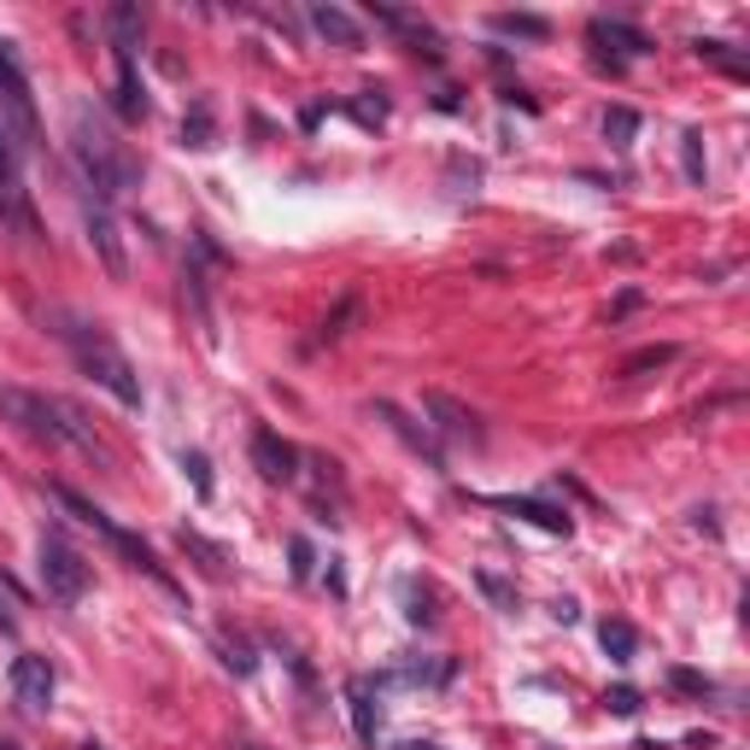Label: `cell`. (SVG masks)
Instances as JSON below:
<instances>
[{
	"mask_svg": "<svg viewBox=\"0 0 750 750\" xmlns=\"http://www.w3.org/2000/svg\"><path fill=\"white\" fill-rule=\"evenodd\" d=\"M71 159L82 171V188H94V200H118L141 182V164L130 159V148H123L89 107L71 112Z\"/></svg>",
	"mask_w": 750,
	"mask_h": 750,
	"instance_id": "6da1fadb",
	"label": "cell"
},
{
	"mask_svg": "<svg viewBox=\"0 0 750 750\" xmlns=\"http://www.w3.org/2000/svg\"><path fill=\"white\" fill-rule=\"evenodd\" d=\"M59 335L71 341L77 364H82V375H89L94 387H107L123 411H141V375H135V364L123 358V346L107 335V328L100 323H71V328H59Z\"/></svg>",
	"mask_w": 750,
	"mask_h": 750,
	"instance_id": "7a4b0ae2",
	"label": "cell"
},
{
	"mask_svg": "<svg viewBox=\"0 0 750 750\" xmlns=\"http://www.w3.org/2000/svg\"><path fill=\"white\" fill-rule=\"evenodd\" d=\"M0 130H7V141L18 148V159L41 153V112H36L30 77L18 71L12 41H0Z\"/></svg>",
	"mask_w": 750,
	"mask_h": 750,
	"instance_id": "3957f363",
	"label": "cell"
},
{
	"mask_svg": "<svg viewBox=\"0 0 750 750\" xmlns=\"http://www.w3.org/2000/svg\"><path fill=\"white\" fill-rule=\"evenodd\" d=\"M53 498H59V505H65L71 516H77V523H89L94 534H107V539H112V546H118L123 557H130V562H135V569H141V575H153V580H159V587H164V592H176V580H171V575H164V569H159V557H153L148 546H141V539H135V534H123V528H118V523H112V516H107V510H100V505H89V498H82V493H71V487H53Z\"/></svg>",
	"mask_w": 750,
	"mask_h": 750,
	"instance_id": "277c9868",
	"label": "cell"
},
{
	"mask_svg": "<svg viewBox=\"0 0 750 750\" xmlns=\"http://www.w3.org/2000/svg\"><path fill=\"white\" fill-rule=\"evenodd\" d=\"M41 587H48L53 604H77L89 592V562L65 534H41Z\"/></svg>",
	"mask_w": 750,
	"mask_h": 750,
	"instance_id": "5b68a950",
	"label": "cell"
},
{
	"mask_svg": "<svg viewBox=\"0 0 750 750\" xmlns=\"http://www.w3.org/2000/svg\"><path fill=\"white\" fill-rule=\"evenodd\" d=\"M0 217L36 241V212L24 200V159H18V148L7 141V130H0Z\"/></svg>",
	"mask_w": 750,
	"mask_h": 750,
	"instance_id": "8992f818",
	"label": "cell"
},
{
	"mask_svg": "<svg viewBox=\"0 0 750 750\" xmlns=\"http://www.w3.org/2000/svg\"><path fill=\"white\" fill-rule=\"evenodd\" d=\"M253 469L264 475V482H276V487L300 482V446L282 440L276 428H259V434H253Z\"/></svg>",
	"mask_w": 750,
	"mask_h": 750,
	"instance_id": "52a82bcc",
	"label": "cell"
},
{
	"mask_svg": "<svg viewBox=\"0 0 750 750\" xmlns=\"http://www.w3.org/2000/svg\"><path fill=\"white\" fill-rule=\"evenodd\" d=\"M53 662L48 657H18L12 662V692H18V703H24L30 716H48L53 710Z\"/></svg>",
	"mask_w": 750,
	"mask_h": 750,
	"instance_id": "ba28073f",
	"label": "cell"
},
{
	"mask_svg": "<svg viewBox=\"0 0 750 750\" xmlns=\"http://www.w3.org/2000/svg\"><path fill=\"white\" fill-rule=\"evenodd\" d=\"M423 411L434 416V428H440L446 440H457V446H475V440H482V416H475L469 405H457L452 393H423Z\"/></svg>",
	"mask_w": 750,
	"mask_h": 750,
	"instance_id": "9c48e42d",
	"label": "cell"
},
{
	"mask_svg": "<svg viewBox=\"0 0 750 750\" xmlns=\"http://www.w3.org/2000/svg\"><path fill=\"white\" fill-rule=\"evenodd\" d=\"M89 241H94V253H100V264H107L112 282L130 276V259H123V241H118V223H112L107 200H89Z\"/></svg>",
	"mask_w": 750,
	"mask_h": 750,
	"instance_id": "30bf717a",
	"label": "cell"
},
{
	"mask_svg": "<svg viewBox=\"0 0 750 750\" xmlns=\"http://www.w3.org/2000/svg\"><path fill=\"white\" fill-rule=\"evenodd\" d=\"M311 30H317L323 41H335V48H346V53L364 48V24L352 12H341L335 0H317V7H311Z\"/></svg>",
	"mask_w": 750,
	"mask_h": 750,
	"instance_id": "8fae6325",
	"label": "cell"
},
{
	"mask_svg": "<svg viewBox=\"0 0 750 750\" xmlns=\"http://www.w3.org/2000/svg\"><path fill=\"white\" fill-rule=\"evenodd\" d=\"M107 41H112L118 65H130V59H135V48H141V7H135V0H118V7L107 12Z\"/></svg>",
	"mask_w": 750,
	"mask_h": 750,
	"instance_id": "7c38bea8",
	"label": "cell"
},
{
	"mask_svg": "<svg viewBox=\"0 0 750 750\" xmlns=\"http://www.w3.org/2000/svg\"><path fill=\"white\" fill-rule=\"evenodd\" d=\"M346 698H352V733H358L364 744H375V733H382V710H375V680H369V675H352V680H346Z\"/></svg>",
	"mask_w": 750,
	"mask_h": 750,
	"instance_id": "4fadbf2b",
	"label": "cell"
},
{
	"mask_svg": "<svg viewBox=\"0 0 750 750\" xmlns=\"http://www.w3.org/2000/svg\"><path fill=\"white\" fill-rule=\"evenodd\" d=\"M375 416H382V423H387L393 434H405V446H416V452H423V457H428V464H434V469H440V464H446V457H440V446H434V434H428V428H416V423H411V416H405L399 405L375 399Z\"/></svg>",
	"mask_w": 750,
	"mask_h": 750,
	"instance_id": "5bb4252c",
	"label": "cell"
},
{
	"mask_svg": "<svg viewBox=\"0 0 750 750\" xmlns=\"http://www.w3.org/2000/svg\"><path fill=\"white\" fill-rule=\"evenodd\" d=\"M498 510H510V516H523V523L534 528H546V534H569V510H551V505H539V498H498Z\"/></svg>",
	"mask_w": 750,
	"mask_h": 750,
	"instance_id": "9a60e30c",
	"label": "cell"
},
{
	"mask_svg": "<svg viewBox=\"0 0 750 750\" xmlns=\"http://www.w3.org/2000/svg\"><path fill=\"white\" fill-rule=\"evenodd\" d=\"M592 41L598 48H621V53H651V41H645L634 24H621V18H592Z\"/></svg>",
	"mask_w": 750,
	"mask_h": 750,
	"instance_id": "2e32d148",
	"label": "cell"
},
{
	"mask_svg": "<svg viewBox=\"0 0 750 750\" xmlns=\"http://www.w3.org/2000/svg\"><path fill=\"white\" fill-rule=\"evenodd\" d=\"M680 358V346H669V341H657V346H639L634 358H621V382H639V375H657V369H669Z\"/></svg>",
	"mask_w": 750,
	"mask_h": 750,
	"instance_id": "e0dca14e",
	"label": "cell"
},
{
	"mask_svg": "<svg viewBox=\"0 0 750 750\" xmlns=\"http://www.w3.org/2000/svg\"><path fill=\"white\" fill-rule=\"evenodd\" d=\"M212 141H217V107L212 94H200L194 112L182 118V148H212Z\"/></svg>",
	"mask_w": 750,
	"mask_h": 750,
	"instance_id": "ac0fdd59",
	"label": "cell"
},
{
	"mask_svg": "<svg viewBox=\"0 0 750 750\" xmlns=\"http://www.w3.org/2000/svg\"><path fill=\"white\" fill-rule=\"evenodd\" d=\"M598 645H604V657H610V662H634V651H639V634H634V621L610 616V621L598 628Z\"/></svg>",
	"mask_w": 750,
	"mask_h": 750,
	"instance_id": "d6986e66",
	"label": "cell"
},
{
	"mask_svg": "<svg viewBox=\"0 0 750 750\" xmlns=\"http://www.w3.org/2000/svg\"><path fill=\"white\" fill-rule=\"evenodd\" d=\"M118 112L123 118H148V94H141V82H135V59H130V65H118Z\"/></svg>",
	"mask_w": 750,
	"mask_h": 750,
	"instance_id": "ffe728a7",
	"label": "cell"
},
{
	"mask_svg": "<svg viewBox=\"0 0 750 750\" xmlns=\"http://www.w3.org/2000/svg\"><path fill=\"white\" fill-rule=\"evenodd\" d=\"M493 30L498 36H523V41H546L551 36V24H546V18H534V12H498Z\"/></svg>",
	"mask_w": 750,
	"mask_h": 750,
	"instance_id": "44dd1931",
	"label": "cell"
},
{
	"mask_svg": "<svg viewBox=\"0 0 750 750\" xmlns=\"http://www.w3.org/2000/svg\"><path fill=\"white\" fill-rule=\"evenodd\" d=\"M358 311H364V300H358V294H346V300H341V305H335V311H328V317H323V328H317V346H328V341H341V335H346V328H352V323H358Z\"/></svg>",
	"mask_w": 750,
	"mask_h": 750,
	"instance_id": "7402d4cb",
	"label": "cell"
},
{
	"mask_svg": "<svg viewBox=\"0 0 750 750\" xmlns=\"http://www.w3.org/2000/svg\"><path fill=\"white\" fill-rule=\"evenodd\" d=\"M634 135H639V112L634 107H610V112H604V141H610V148H634Z\"/></svg>",
	"mask_w": 750,
	"mask_h": 750,
	"instance_id": "603a6c76",
	"label": "cell"
},
{
	"mask_svg": "<svg viewBox=\"0 0 750 750\" xmlns=\"http://www.w3.org/2000/svg\"><path fill=\"white\" fill-rule=\"evenodd\" d=\"M680 164H686V182H698V188H703L710 164H703V135H698V130H686V135H680Z\"/></svg>",
	"mask_w": 750,
	"mask_h": 750,
	"instance_id": "cb8c5ba5",
	"label": "cell"
},
{
	"mask_svg": "<svg viewBox=\"0 0 750 750\" xmlns=\"http://www.w3.org/2000/svg\"><path fill=\"white\" fill-rule=\"evenodd\" d=\"M669 686L686 698H716V680L710 675H698V669H669Z\"/></svg>",
	"mask_w": 750,
	"mask_h": 750,
	"instance_id": "d4e9b609",
	"label": "cell"
},
{
	"mask_svg": "<svg viewBox=\"0 0 750 750\" xmlns=\"http://www.w3.org/2000/svg\"><path fill=\"white\" fill-rule=\"evenodd\" d=\"M223 662H229V669H235L241 680H246V675H253V669H259L253 645H246V639H229V634H223Z\"/></svg>",
	"mask_w": 750,
	"mask_h": 750,
	"instance_id": "484cf974",
	"label": "cell"
},
{
	"mask_svg": "<svg viewBox=\"0 0 750 750\" xmlns=\"http://www.w3.org/2000/svg\"><path fill=\"white\" fill-rule=\"evenodd\" d=\"M475 587H482V592H487V598H493L505 616H516V587H505V580H498V575H487V569L475 575Z\"/></svg>",
	"mask_w": 750,
	"mask_h": 750,
	"instance_id": "4316f807",
	"label": "cell"
},
{
	"mask_svg": "<svg viewBox=\"0 0 750 750\" xmlns=\"http://www.w3.org/2000/svg\"><path fill=\"white\" fill-rule=\"evenodd\" d=\"M182 469H188V482H194L200 498H212V464H205V452H182Z\"/></svg>",
	"mask_w": 750,
	"mask_h": 750,
	"instance_id": "83f0119b",
	"label": "cell"
},
{
	"mask_svg": "<svg viewBox=\"0 0 750 750\" xmlns=\"http://www.w3.org/2000/svg\"><path fill=\"white\" fill-rule=\"evenodd\" d=\"M176 539H182V551H194V557H205V569H212V575H223V551L212 546V539H200V534H188V528H182Z\"/></svg>",
	"mask_w": 750,
	"mask_h": 750,
	"instance_id": "f1b7e54d",
	"label": "cell"
},
{
	"mask_svg": "<svg viewBox=\"0 0 750 750\" xmlns=\"http://www.w3.org/2000/svg\"><path fill=\"white\" fill-rule=\"evenodd\" d=\"M604 710H610V716H639L645 698L634 692V686H616V692H604Z\"/></svg>",
	"mask_w": 750,
	"mask_h": 750,
	"instance_id": "f546056e",
	"label": "cell"
},
{
	"mask_svg": "<svg viewBox=\"0 0 750 750\" xmlns=\"http://www.w3.org/2000/svg\"><path fill=\"white\" fill-rule=\"evenodd\" d=\"M287 557H294V580H305V575H311V562H317V557H311V539H300V534L287 539Z\"/></svg>",
	"mask_w": 750,
	"mask_h": 750,
	"instance_id": "4dcf8cb0",
	"label": "cell"
},
{
	"mask_svg": "<svg viewBox=\"0 0 750 750\" xmlns=\"http://www.w3.org/2000/svg\"><path fill=\"white\" fill-rule=\"evenodd\" d=\"M405 616L416 621V628H428V621H434V598H428V592H416V587H411V610H405Z\"/></svg>",
	"mask_w": 750,
	"mask_h": 750,
	"instance_id": "1f68e13d",
	"label": "cell"
},
{
	"mask_svg": "<svg viewBox=\"0 0 750 750\" xmlns=\"http://www.w3.org/2000/svg\"><path fill=\"white\" fill-rule=\"evenodd\" d=\"M352 118H358V123H382V118H387V100H358V107H352Z\"/></svg>",
	"mask_w": 750,
	"mask_h": 750,
	"instance_id": "d6a6232c",
	"label": "cell"
},
{
	"mask_svg": "<svg viewBox=\"0 0 750 750\" xmlns=\"http://www.w3.org/2000/svg\"><path fill=\"white\" fill-rule=\"evenodd\" d=\"M551 616H557V621H580V604H575V598H557Z\"/></svg>",
	"mask_w": 750,
	"mask_h": 750,
	"instance_id": "836d02e7",
	"label": "cell"
},
{
	"mask_svg": "<svg viewBox=\"0 0 750 750\" xmlns=\"http://www.w3.org/2000/svg\"><path fill=\"white\" fill-rule=\"evenodd\" d=\"M0 634H18V616H12V604H7V592H0Z\"/></svg>",
	"mask_w": 750,
	"mask_h": 750,
	"instance_id": "e575fe53",
	"label": "cell"
},
{
	"mask_svg": "<svg viewBox=\"0 0 750 750\" xmlns=\"http://www.w3.org/2000/svg\"><path fill=\"white\" fill-rule=\"evenodd\" d=\"M399 750H440V744H428V739H405Z\"/></svg>",
	"mask_w": 750,
	"mask_h": 750,
	"instance_id": "d590c367",
	"label": "cell"
},
{
	"mask_svg": "<svg viewBox=\"0 0 750 750\" xmlns=\"http://www.w3.org/2000/svg\"><path fill=\"white\" fill-rule=\"evenodd\" d=\"M0 750H18V744H0Z\"/></svg>",
	"mask_w": 750,
	"mask_h": 750,
	"instance_id": "8d00e7d4",
	"label": "cell"
}]
</instances>
